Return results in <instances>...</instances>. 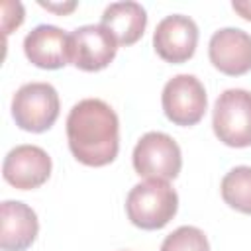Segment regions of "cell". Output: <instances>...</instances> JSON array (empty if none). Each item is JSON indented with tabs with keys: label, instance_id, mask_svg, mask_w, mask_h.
Instances as JSON below:
<instances>
[{
	"label": "cell",
	"instance_id": "cell-16",
	"mask_svg": "<svg viewBox=\"0 0 251 251\" xmlns=\"http://www.w3.org/2000/svg\"><path fill=\"white\" fill-rule=\"evenodd\" d=\"M24 22V6L20 2H2V29L4 33H12V29L20 27Z\"/></svg>",
	"mask_w": 251,
	"mask_h": 251
},
{
	"label": "cell",
	"instance_id": "cell-1",
	"mask_svg": "<svg viewBox=\"0 0 251 251\" xmlns=\"http://www.w3.org/2000/svg\"><path fill=\"white\" fill-rule=\"evenodd\" d=\"M67 139L73 157L86 167L110 165L120 151V122L100 98H84L67 116Z\"/></svg>",
	"mask_w": 251,
	"mask_h": 251
},
{
	"label": "cell",
	"instance_id": "cell-5",
	"mask_svg": "<svg viewBox=\"0 0 251 251\" xmlns=\"http://www.w3.org/2000/svg\"><path fill=\"white\" fill-rule=\"evenodd\" d=\"M133 169L139 176L171 180L182 167L178 143L163 131H147L133 147Z\"/></svg>",
	"mask_w": 251,
	"mask_h": 251
},
{
	"label": "cell",
	"instance_id": "cell-7",
	"mask_svg": "<svg viewBox=\"0 0 251 251\" xmlns=\"http://www.w3.org/2000/svg\"><path fill=\"white\" fill-rule=\"evenodd\" d=\"M118 51L116 37L102 24L80 25L71 33V63L86 73L106 69Z\"/></svg>",
	"mask_w": 251,
	"mask_h": 251
},
{
	"label": "cell",
	"instance_id": "cell-8",
	"mask_svg": "<svg viewBox=\"0 0 251 251\" xmlns=\"http://www.w3.org/2000/svg\"><path fill=\"white\" fill-rule=\"evenodd\" d=\"M198 45V25L192 18L182 14H173L163 18L153 33L155 53L173 65L188 61Z\"/></svg>",
	"mask_w": 251,
	"mask_h": 251
},
{
	"label": "cell",
	"instance_id": "cell-13",
	"mask_svg": "<svg viewBox=\"0 0 251 251\" xmlns=\"http://www.w3.org/2000/svg\"><path fill=\"white\" fill-rule=\"evenodd\" d=\"M102 25L116 37L118 45H133L147 25V12L137 2H114L102 14Z\"/></svg>",
	"mask_w": 251,
	"mask_h": 251
},
{
	"label": "cell",
	"instance_id": "cell-9",
	"mask_svg": "<svg viewBox=\"0 0 251 251\" xmlns=\"http://www.w3.org/2000/svg\"><path fill=\"white\" fill-rule=\"evenodd\" d=\"M51 175V157L37 145H18L2 165V176L18 190H31L47 182Z\"/></svg>",
	"mask_w": 251,
	"mask_h": 251
},
{
	"label": "cell",
	"instance_id": "cell-18",
	"mask_svg": "<svg viewBox=\"0 0 251 251\" xmlns=\"http://www.w3.org/2000/svg\"><path fill=\"white\" fill-rule=\"evenodd\" d=\"M231 8L247 22H251V0H233Z\"/></svg>",
	"mask_w": 251,
	"mask_h": 251
},
{
	"label": "cell",
	"instance_id": "cell-6",
	"mask_svg": "<svg viewBox=\"0 0 251 251\" xmlns=\"http://www.w3.org/2000/svg\"><path fill=\"white\" fill-rule=\"evenodd\" d=\"M161 104L165 116L175 126L188 127L204 118L208 96L204 84L194 75H176L165 84Z\"/></svg>",
	"mask_w": 251,
	"mask_h": 251
},
{
	"label": "cell",
	"instance_id": "cell-15",
	"mask_svg": "<svg viewBox=\"0 0 251 251\" xmlns=\"http://www.w3.org/2000/svg\"><path fill=\"white\" fill-rule=\"evenodd\" d=\"M161 251H210V243L200 227L180 226L163 239Z\"/></svg>",
	"mask_w": 251,
	"mask_h": 251
},
{
	"label": "cell",
	"instance_id": "cell-14",
	"mask_svg": "<svg viewBox=\"0 0 251 251\" xmlns=\"http://www.w3.org/2000/svg\"><path fill=\"white\" fill-rule=\"evenodd\" d=\"M222 198L233 210L251 214V167H233L222 178Z\"/></svg>",
	"mask_w": 251,
	"mask_h": 251
},
{
	"label": "cell",
	"instance_id": "cell-12",
	"mask_svg": "<svg viewBox=\"0 0 251 251\" xmlns=\"http://www.w3.org/2000/svg\"><path fill=\"white\" fill-rule=\"evenodd\" d=\"M2 229L0 247L2 251H25L37 237L39 222L35 212L20 200H4L0 206Z\"/></svg>",
	"mask_w": 251,
	"mask_h": 251
},
{
	"label": "cell",
	"instance_id": "cell-2",
	"mask_svg": "<svg viewBox=\"0 0 251 251\" xmlns=\"http://www.w3.org/2000/svg\"><path fill=\"white\" fill-rule=\"evenodd\" d=\"M178 210V196L169 180L147 178L135 184L126 198L127 220L139 229L165 227Z\"/></svg>",
	"mask_w": 251,
	"mask_h": 251
},
{
	"label": "cell",
	"instance_id": "cell-4",
	"mask_svg": "<svg viewBox=\"0 0 251 251\" xmlns=\"http://www.w3.org/2000/svg\"><path fill=\"white\" fill-rule=\"evenodd\" d=\"M12 118L24 131L41 133L59 118V94L49 82H27L12 98Z\"/></svg>",
	"mask_w": 251,
	"mask_h": 251
},
{
	"label": "cell",
	"instance_id": "cell-11",
	"mask_svg": "<svg viewBox=\"0 0 251 251\" xmlns=\"http://www.w3.org/2000/svg\"><path fill=\"white\" fill-rule=\"evenodd\" d=\"M24 53L39 69H61L71 63V35L57 25L41 24L25 35Z\"/></svg>",
	"mask_w": 251,
	"mask_h": 251
},
{
	"label": "cell",
	"instance_id": "cell-10",
	"mask_svg": "<svg viewBox=\"0 0 251 251\" xmlns=\"http://www.w3.org/2000/svg\"><path fill=\"white\" fill-rule=\"evenodd\" d=\"M208 57L220 73L241 76L251 71V35L239 27H222L210 37Z\"/></svg>",
	"mask_w": 251,
	"mask_h": 251
},
{
	"label": "cell",
	"instance_id": "cell-3",
	"mask_svg": "<svg viewBox=\"0 0 251 251\" xmlns=\"http://www.w3.org/2000/svg\"><path fill=\"white\" fill-rule=\"evenodd\" d=\"M212 126L216 137L227 147L251 145V92L243 88L224 90L212 114Z\"/></svg>",
	"mask_w": 251,
	"mask_h": 251
},
{
	"label": "cell",
	"instance_id": "cell-17",
	"mask_svg": "<svg viewBox=\"0 0 251 251\" xmlns=\"http://www.w3.org/2000/svg\"><path fill=\"white\" fill-rule=\"evenodd\" d=\"M39 6L41 8H45V10H49V12H55V14H59V16H65V14H69V12H73L78 4L76 2H63V4H53V2H43V0H39Z\"/></svg>",
	"mask_w": 251,
	"mask_h": 251
}]
</instances>
